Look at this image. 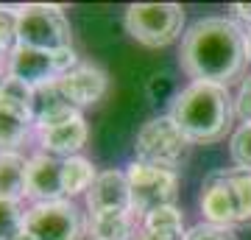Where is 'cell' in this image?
<instances>
[{"label": "cell", "mask_w": 251, "mask_h": 240, "mask_svg": "<svg viewBox=\"0 0 251 240\" xmlns=\"http://www.w3.org/2000/svg\"><path fill=\"white\" fill-rule=\"evenodd\" d=\"M249 59V39L232 20L206 17L184 34L181 42V70L190 79L226 87L237 79Z\"/></svg>", "instance_id": "obj_1"}, {"label": "cell", "mask_w": 251, "mask_h": 240, "mask_svg": "<svg viewBox=\"0 0 251 240\" xmlns=\"http://www.w3.org/2000/svg\"><path fill=\"white\" fill-rule=\"evenodd\" d=\"M171 117L190 142H215L232 126V98L221 84L193 81L173 101Z\"/></svg>", "instance_id": "obj_2"}, {"label": "cell", "mask_w": 251, "mask_h": 240, "mask_svg": "<svg viewBox=\"0 0 251 240\" xmlns=\"http://www.w3.org/2000/svg\"><path fill=\"white\" fill-rule=\"evenodd\" d=\"M14 36L17 45L48 53L73 48L70 23L59 6H23L14 17Z\"/></svg>", "instance_id": "obj_3"}, {"label": "cell", "mask_w": 251, "mask_h": 240, "mask_svg": "<svg viewBox=\"0 0 251 240\" xmlns=\"http://www.w3.org/2000/svg\"><path fill=\"white\" fill-rule=\"evenodd\" d=\"M137 162L162 170H176L187 160L190 140L171 115L151 117L137 134Z\"/></svg>", "instance_id": "obj_4"}, {"label": "cell", "mask_w": 251, "mask_h": 240, "mask_svg": "<svg viewBox=\"0 0 251 240\" xmlns=\"http://www.w3.org/2000/svg\"><path fill=\"white\" fill-rule=\"evenodd\" d=\"M126 28L145 48H165L179 39L184 9L179 3H134L126 11Z\"/></svg>", "instance_id": "obj_5"}, {"label": "cell", "mask_w": 251, "mask_h": 240, "mask_svg": "<svg viewBox=\"0 0 251 240\" xmlns=\"http://www.w3.org/2000/svg\"><path fill=\"white\" fill-rule=\"evenodd\" d=\"M73 67H78V59H75L73 48L48 53V51H34V48H25V45H14L9 53V64H6V70H9L6 76L20 79L23 84L36 89L45 87V84H56Z\"/></svg>", "instance_id": "obj_6"}, {"label": "cell", "mask_w": 251, "mask_h": 240, "mask_svg": "<svg viewBox=\"0 0 251 240\" xmlns=\"http://www.w3.org/2000/svg\"><path fill=\"white\" fill-rule=\"evenodd\" d=\"M34 123V87L6 76L0 87V154L23 145Z\"/></svg>", "instance_id": "obj_7"}, {"label": "cell", "mask_w": 251, "mask_h": 240, "mask_svg": "<svg viewBox=\"0 0 251 240\" xmlns=\"http://www.w3.org/2000/svg\"><path fill=\"white\" fill-rule=\"evenodd\" d=\"M128 187H131V213L145 218L153 210L173 207L179 193V173L176 170L151 168L143 162H134L128 168Z\"/></svg>", "instance_id": "obj_8"}, {"label": "cell", "mask_w": 251, "mask_h": 240, "mask_svg": "<svg viewBox=\"0 0 251 240\" xmlns=\"http://www.w3.org/2000/svg\"><path fill=\"white\" fill-rule=\"evenodd\" d=\"M25 229L36 240H81L84 221L70 201H48L25 213Z\"/></svg>", "instance_id": "obj_9"}, {"label": "cell", "mask_w": 251, "mask_h": 240, "mask_svg": "<svg viewBox=\"0 0 251 240\" xmlns=\"http://www.w3.org/2000/svg\"><path fill=\"white\" fill-rule=\"evenodd\" d=\"M201 213L215 226L240 223V207H237V196H234L229 170H218V173L206 176L204 187H201Z\"/></svg>", "instance_id": "obj_10"}, {"label": "cell", "mask_w": 251, "mask_h": 240, "mask_svg": "<svg viewBox=\"0 0 251 240\" xmlns=\"http://www.w3.org/2000/svg\"><path fill=\"white\" fill-rule=\"evenodd\" d=\"M62 162L50 154H36L28 160V182H25V196L34 198L36 204L48 201H62L64 187H62Z\"/></svg>", "instance_id": "obj_11"}, {"label": "cell", "mask_w": 251, "mask_h": 240, "mask_svg": "<svg viewBox=\"0 0 251 240\" xmlns=\"http://www.w3.org/2000/svg\"><path fill=\"white\" fill-rule=\"evenodd\" d=\"M87 210L92 215L115 213V210H131L128 176L120 173V170H103V173H98L92 187L87 190Z\"/></svg>", "instance_id": "obj_12"}, {"label": "cell", "mask_w": 251, "mask_h": 240, "mask_svg": "<svg viewBox=\"0 0 251 240\" xmlns=\"http://www.w3.org/2000/svg\"><path fill=\"white\" fill-rule=\"evenodd\" d=\"M106 84H109L106 73L100 70L98 64H78V67H73L70 73H64L59 79L62 92L75 109L98 104L103 98V92H106Z\"/></svg>", "instance_id": "obj_13"}, {"label": "cell", "mask_w": 251, "mask_h": 240, "mask_svg": "<svg viewBox=\"0 0 251 240\" xmlns=\"http://www.w3.org/2000/svg\"><path fill=\"white\" fill-rule=\"evenodd\" d=\"M75 115H81V112L67 101V95H64L62 87H59V81L34 89V126L39 132L53 129V126H59V123H67V120H73Z\"/></svg>", "instance_id": "obj_14"}, {"label": "cell", "mask_w": 251, "mask_h": 240, "mask_svg": "<svg viewBox=\"0 0 251 240\" xmlns=\"http://www.w3.org/2000/svg\"><path fill=\"white\" fill-rule=\"evenodd\" d=\"M87 134H90L87 132V120L81 115H75L73 120H67V123H59V126H53V129L39 132V142H42L45 154L70 160V157H75V154L84 148Z\"/></svg>", "instance_id": "obj_15"}, {"label": "cell", "mask_w": 251, "mask_h": 240, "mask_svg": "<svg viewBox=\"0 0 251 240\" xmlns=\"http://www.w3.org/2000/svg\"><path fill=\"white\" fill-rule=\"evenodd\" d=\"M25 182H28V160L17 151L0 154V198L14 201L25 198Z\"/></svg>", "instance_id": "obj_16"}, {"label": "cell", "mask_w": 251, "mask_h": 240, "mask_svg": "<svg viewBox=\"0 0 251 240\" xmlns=\"http://www.w3.org/2000/svg\"><path fill=\"white\" fill-rule=\"evenodd\" d=\"M131 232H134V213L131 210L92 215L90 240H128Z\"/></svg>", "instance_id": "obj_17"}, {"label": "cell", "mask_w": 251, "mask_h": 240, "mask_svg": "<svg viewBox=\"0 0 251 240\" xmlns=\"http://www.w3.org/2000/svg\"><path fill=\"white\" fill-rule=\"evenodd\" d=\"M145 235H153L159 240H187L184 232V218L176 207H162L153 210L151 215H145Z\"/></svg>", "instance_id": "obj_18"}, {"label": "cell", "mask_w": 251, "mask_h": 240, "mask_svg": "<svg viewBox=\"0 0 251 240\" xmlns=\"http://www.w3.org/2000/svg\"><path fill=\"white\" fill-rule=\"evenodd\" d=\"M95 168H92L90 160L84 157H70V160L62 162V187L64 196H78V193H87L95 182Z\"/></svg>", "instance_id": "obj_19"}, {"label": "cell", "mask_w": 251, "mask_h": 240, "mask_svg": "<svg viewBox=\"0 0 251 240\" xmlns=\"http://www.w3.org/2000/svg\"><path fill=\"white\" fill-rule=\"evenodd\" d=\"M25 232V215L14 201L0 198V240H17Z\"/></svg>", "instance_id": "obj_20"}, {"label": "cell", "mask_w": 251, "mask_h": 240, "mask_svg": "<svg viewBox=\"0 0 251 240\" xmlns=\"http://www.w3.org/2000/svg\"><path fill=\"white\" fill-rule=\"evenodd\" d=\"M234 196H237V207H240V223H251V170L234 168L229 170Z\"/></svg>", "instance_id": "obj_21"}, {"label": "cell", "mask_w": 251, "mask_h": 240, "mask_svg": "<svg viewBox=\"0 0 251 240\" xmlns=\"http://www.w3.org/2000/svg\"><path fill=\"white\" fill-rule=\"evenodd\" d=\"M232 160L237 168L251 170V123H243L232 137Z\"/></svg>", "instance_id": "obj_22"}, {"label": "cell", "mask_w": 251, "mask_h": 240, "mask_svg": "<svg viewBox=\"0 0 251 240\" xmlns=\"http://www.w3.org/2000/svg\"><path fill=\"white\" fill-rule=\"evenodd\" d=\"M187 240H237L229 226H215V223H198L187 232Z\"/></svg>", "instance_id": "obj_23"}, {"label": "cell", "mask_w": 251, "mask_h": 240, "mask_svg": "<svg viewBox=\"0 0 251 240\" xmlns=\"http://www.w3.org/2000/svg\"><path fill=\"white\" fill-rule=\"evenodd\" d=\"M234 112L246 120V123H251V76L246 81H243L240 92H237V101H234Z\"/></svg>", "instance_id": "obj_24"}, {"label": "cell", "mask_w": 251, "mask_h": 240, "mask_svg": "<svg viewBox=\"0 0 251 240\" xmlns=\"http://www.w3.org/2000/svg\"><path fill=\"white\" fill-rule=\"evenodd\" d=\"M11 39H17V36H14V23H11V20L3 14V9H0V59L6 53H11Z\"/></svg>", "instance_id": "obj_25"}, {"label": "cell", "mask_w": 251, "mask_h": 240, "mask_svg": "<svg viewBox=\"0 0 251 240\" xmlns=\"http://www.w3.org/2000/svg\"><path fill=\"white\" fill-rule=\"evenodd\" d=\"M232 14L237 20H243V23H249V26H251V3H234Z\"/></svg>", "instance_id": "obj_26"}, {"label": "cell", "mask_w": 251, "mask_h": 240, "mask_svg": "<svg viewBox=\"0 0 251 240\" xmlns=\"http://www.w3.org/2000/svg\"><path fill=\"white\" fill-rule=\"evenodd\" d=\"M17 240H36V238H34V235H31V232H28V229H25V232H23V235H20V238H17Z\"/></svg>", "instance_id": "obj_27"}, {"label": "cell", "mask_w": 251, "mask_h": 240, "mask_svg": "<svg viewBox=\"0 0 251 240\" xmlns=\"http://www.w3.org/2000/svg\"><path fill=\"white\" fill-rule=\"evenodd\" d=\"M137 240H159V238H153V235H143V238H137Z\"/></svg>", "instance_id": "obj_28"}, {"label": "cell", "mask_w": 251, "mask_h": 240, "mask_svg": "<svg viewBox=\"0 0 251 240\" xmlns=\"http://www.w3.org/2000/svg\"><path fill=\"white\" fill-rule=\"evenodd\" d=\"M3 81H6V76H3V70H0V87H3Z\"/></svg>", "instance_id": "obj_29"}, {"label": "cell", "mask_w": 251, "mask_h": 240, "mask_svg": "<svg viewBox=\"0 0 251 240\" xmlns=\"http://www.w3.org/2000/svg\"><path fill=\"white\" fill-rule=\"evenodd\" d=\"M249 59H251V34H249Z\"/></svg>", "instance_id": "obj_30"}]
</instances>
